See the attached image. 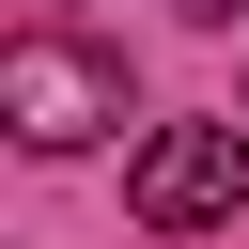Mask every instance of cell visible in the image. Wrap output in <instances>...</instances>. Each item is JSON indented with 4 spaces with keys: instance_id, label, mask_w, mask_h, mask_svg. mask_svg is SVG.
I'll return each mask as SVG.
<instances>
[{
    "instance_id": "cell-1",
    "label": "cell",
    "mask_w": 249,
    "mask_h": 249,
    "mask_svg": "<svg viewBox=\"0 0 249 249\" xmlns=\"http://www.w3.org/2000/svg\"><path fill=\"white\" fill-rule=\"evenodd\" d=\"M249 202V124H156L124 156V218L140 233H218Z\"/></svg>"
},
{
    "instance_id": "cell-2",
    "label": "cell",
    "mask_w": 249,
    "mask_h": 249,
    "mask_svg": "<svg viewBox=\"0 0 249 249\" xmlns=\"http://www.w3.org/2000/svg\"><path fill=\"white\" fill-rule=\"evenodd\" d=\"M0 124H16L31 156H78L93 124H124V62H93V47L31 31V47H0Z\"/></svg>"
},
{
    "instance_id": "cell-3",
    "label": "cell",
    "mask_w": 249,
    "mask_h": 249,
    "mask_svg": "<svg viewBox=\"0 0 249 249\" xmlns=\"http://www.w3.org/2000/svg\"><path fill=\"white\" fill-rule=\"evenodd\" d=\"M187 16H233V0H187Z\"/></svg>"
}]
</instances>
